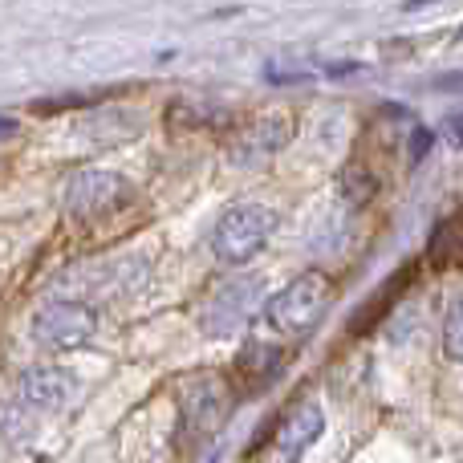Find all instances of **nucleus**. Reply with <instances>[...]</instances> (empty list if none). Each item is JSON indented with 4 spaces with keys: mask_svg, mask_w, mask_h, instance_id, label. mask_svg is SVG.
<instances>
[{
    "mask_svg": "<svg viewBox=\"0 0 463 463\" xmlns=\"http://www.w3.org/2000/svg\"><path fill=\"white\" fill-rule=\"evenodd\" d=\"M334 305V280L326 272H301L293 277L280 293H272L264 301V321L285 337H301L309 329H317V321Z\"/></svg>",
    "mask_w": 463,
    "mask_h": 463,
    "instance_id": "1",
    "label": "nucleus"
},
{
    "mask_svg": "<svg viewBox=\"0 0 463 463\" xmlns=\"http://www.w3.org/2000/svg\"><path fill=\"white\" fill-rule=\"evenodd\" d=\"M272 232H277V212L264 208V203L244 200L220 212L216 224H212L208 244L220 264H244L269 244Z\"/></svg>",
    "mask_w": 463,
    "mask_h": 463,
    "instance_id": "2",
    "label": "nucleus"
},
{
    "mask_svg": "<svg viewBox=\"0 0 463 463\" xmlns=\"http://www.w3.org/2000/svg\"><path fill=\"white\" fill-rule=\"evenodd\" d=\"M264 297L260 277H232L224 285H216L200 305V329L208 337H232L252 321L256 305Z\"/></svg>",
    "mask_w": 463,
    "mask_h": 463,
    "instance_id": "3",
    "label": "nucleus"
},
{
    "mask_svg": "<svg viewBox=\"0 0 463 463\" xmlns=\"http://www.w3.org/2000/svg\"><path fill=\"white\" fill-rule=\"evenodd\" d=\"M127 200H130L127 179L114 175V171H98V167H86V171H78V175H70L65 195H61L65 216L78 220V224H94V220L118 212Z\"/></svg>",
    "mask_w": 463,
    "mask_h": 463,
    "instance_id": "4",
    "label": "nucleus"
},
{
    "mask_svg": "<svg viewBox=\"0 0 463 463\" xmlns=\"http://www.w3.org/2000/svg\"><path fill=\"white\" fill-rule=\"evenodd\" d=\"M94 309L86 301H49L33 317V337L45 350H78L94 337Z\"/></svg>",
    "mask_w": 463,
    "mask_h": 463,
    "instance_id": "5",
    "label": "nucleus"
},
{
    "mask_svg": "<svg viewBox=\"0 0 463 463\" xmlns=\"http://www.w3.org/2000/svg\"><path fill=\"white\" fill-rule=\"evenodd\" d=\"M326 431V415H321V402L317 399H301L280 415L277 431H272L269 443V459L272 463H301L305 451L321 439Z\"/></svg>",
    "mask_w": 463,
    "mask_h": 463,
    "instance_id": "6",
    "label": "nucleus"
},
{
    "mask_svg": "<svg viewBox=\"0 0 463 463\" xmlns=\"http://www.w3.org/2000/svg\"><path fill=\"white\" fill-rule=\"evenodd\" d=\"M288 138H293V118L288 114H264V118L248 122L228 143V163L232 167H260L272 155L285 151Z\"/></svg>",
    "mask_w": 463,
    "mask_h": 463,
    "instance_id": "7",
    "label": "nucleus"
},
{
    "mask_svg": "<svg viewBox=\"0 0 463 463\" xmlns=\"http://www.w3.org/2000/svg\"><path fill=\"white\" fill-rule=\"evenodd\" d=\"M236 407V394L220 374H200L184 391V419L195 435H212L224 427V419Z\"/></svg>",
    "mask_w": 463,
    "mask_h": 463,
    "instance_id": "8",
    "label": "nucleus"
},
{
    "mask_svg": "<svg viewBox=\"0 0 463 463\" xmlns=\"http://www.w3.org/2000/svg\"><path fill=\"white\" fill-rule=\"evenodd\" d=\"M73 374L61 366H33L21 374V402L33 411H57L70 402L73 394Z\"/></svg>",
    "mask_w": 463,
    "mask_h": 463,
    "instance_id": "9",
    "label": "nucleus"
},
{
    "mask_svg": "<svg viewBox=\"0 0 463 463\" xmlns=\"http://www.w3.org/2000/svg\"><path fill=\"white\" fill-rule=\"evenodd\" d=\"M280 350L277 345H264V342H248L244 345V354H240V374H248V383H264L269 374H277L280 370Z\"/></svg>",
    "mask_w": 463,
    "mask_h": 463,
    "instance_id": "10",
    "label": "nucleus"
},
{
    "mask_svg": "<svg viewBox=\"0 0 463 463\" xmlns=\"http://www.w3.org/2000/svg\"><path fill=\"white\" fill-rule=\"evenodd\" d=\"M443 354L451 362H463V297H456L443 317Z\"/></svg>",
    "mask_w": 463,
    "mask_h": 463,
    "instance_id": "11",
    "label": "nucleus"
},
{
    "mask_svg": "<svg viewBox=\"0 0 463 463\" xmlns=\"http://www.w3.org/2000/svg\"><path fill=\"white\" fill-rule=\"evenodd\" d=\"M448 135H451V138H463V110L448 118Z\"/></svg>",
    "mask_w": 463,
    "mask_h": 463,
    "instance_id": "12",
    "label": "nucleus"
},
{
    "mask_svg": "<svg viewBox=\"0 0 463 463\" xmlns=\"http://www.w3.org/2000/svg\"><path fill=\"white\" fill-rule=\"evenodd\" d=\"M13 135H16V122L0 114V143H5V138H13Z\"/></svg>",
    "mask_w": 463,
    "mask_h": 463,
    "instance_id": "13",
    "label": "nucleus"
}]
</instances>
